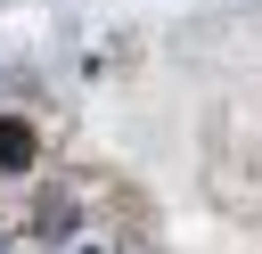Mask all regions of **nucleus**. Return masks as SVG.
<instances>
[{
  "label": "nucleus",
  "instance_id": "f03ea898",
  "mask_svg": "<svg viewBox=\"0 0 262 254\" xmlns=\"http://www.w3.org/2000/svg\"><path fill=\"white\" fill-rule=\"evenodd\" d=\"M74 254H98V246H74Z\"/></svg>",
  "mask_w": 262,
  "mask_h": 254
},
{
  "label": "nucleus",
  "instance_id": "7ed1b4c3",
  "mask_svg": "<svg viewBox=\"0 0 262 254\" xmlns=\"http://www.w3.org/2000/svg\"><path fill=\"white\" fill-rule=\"evenodd\" d=\"M0 254H8V238H0Z\"/></svg>",
  "mask_w": 262,
  "mask_h": 254
},
{
  "label": "nucleus",
  "instance_id": "f257e3e1",
  "mask_svg": "<svg viewBox=\"0 0 262 254\" xmlns=\"http://www.w3.org/2000/svg\"><path fill=\"white\" fill-rule=\"evenodd\" d=\"M33 164H41V131L25 115H0V180H25Z\"/></svg>",
  "mask_w": 262,
  "mask_h": 254
}]
</instances>
